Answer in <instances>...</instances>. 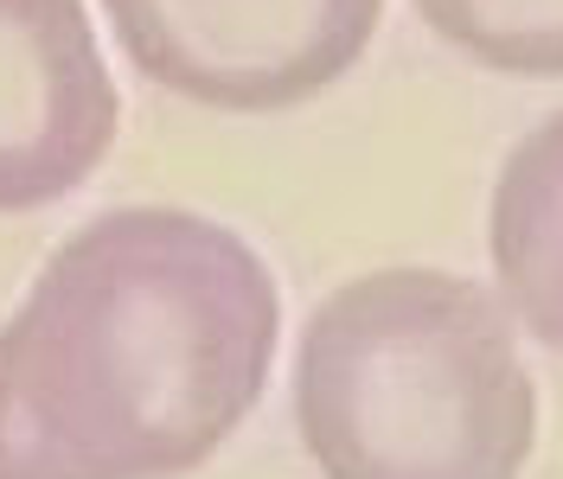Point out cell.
<instances>
[{
  "label": "cell",
  "instance_id": "cell-1",
  "mask_svg": "<svg viewBox=\"0 0 563 479\" xmlns=\"http://www.w3.org/2000/svg\"><path fill=\"white\" fill-rule=\"evenodd\" d=\"M282 333L231 224L122 205L77 224L0 326V479H179L256 410Z\"/></svg>",
  "mask_w": 563,
  "mask_h": 479
},
{
  "label": "cell",
  "instance_id": "cell-2",
  "mask_svg": "<svg viewBox=\"0 0 563 479\" xmlns=\"http://www.w3.org/2000/svg\"><path fill=\"white\" fill-rule=\"evenodd\" d=\"M295 428L327 479H519L538 383L481 281L372 269L301 326Z\"/></svg>",
  "mask_w": 563,
  "mask_h": 479
},
{
  "label": "cell",
  "instance_id": "cell-3",
  "mask_svg": "<svg viewBox=\"0 0 563 479\" xmlns=\"http://www.w3.org/2000/svg\"><path fill=\"white\" fill-rule=\"evenodd\" d=\"M129 65L199 109L276 115L333 90L385 0H103Z\"/></svg>",
  "mask_w": 563,
  "mask_h": 479
},
{
  "label": "cell",
  "instance_id": "cell-4",
  "mask_svg": "<svg viewBox=\"0 0 563 479\" xmlns=\"http://www.w3.org/2000/svg\"><path fill=\"white\" fill-rule=\"evenodd\" d=\"M122 97L84 0H0V211L77 192L115 147Z\"/></svg>",
  "mask_w": 563,
  "mask_h": 479
},
{
  "label": "cell",
  "instance_id": "cell-5",
  "mask_svg": "<svg viewBox=\"0 0 563 479\" xmlns=\"http://www.w3.org/2000/svg\"><path fill=\"white\" fill-rule=\"evenodd\" d=\"M487 249L519 326L563 352V109L506 154L493 179Z\"/></svg>",
  "mask_w": 563,
  "mask_h": 479
},
{
  "label": "cell",
  "instance_id": "cell-6",
  "mask_svg": "<svg viewBox=\"0 0 563 479\" xmlns=\"http://www.w3.org/2000/svg\"><path fill=\"white\" fill-rule=\"evenodd\" d=\"M417 13L499 77H563V0H417Z\"/></svg>",
  "mask_w": 563,
  "mask_h": 479
}]
</instances>
